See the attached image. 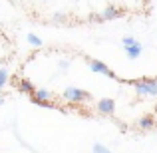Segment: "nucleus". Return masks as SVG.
Instances as JSON below:
<instances>
[{"label": "nucleus", "mask_w": 157, "mask_h": 153, "mask_svg": "<svg viewBox=\"0 0 157 153\" xmlns=\"http://www.w3.org/2000/svg\"><path fill=\"white\" fill-rule=\"evenodd\" d=\"M155 111H157V105H155Z\"/></svg>", "instance_id": "nucleus-19"}, {"label": "nucleus", "mask_w": 157, "mask_h": 153, "mask_svg": "<svg viewBox=\"0 0 157 153\" xmlns=\"http://www.w3.org/2000/svg\"><path fill=\"white\" fill-rule=\"evenodd\" d=\"M92 151L94 153H109V147L101 145V143H94V145H92Z\"/></svg>", "instance_id": "nucleus-13"}, {"label": "nucleus", "mask_w": 157, "mask_h": 153, "mask_svg": "<svg viewBox=\"0 0 157 153\" xmlns=\"http://www.w3.org/2000/svg\"><path fill=\"white\" fill-rule=\"evenodd\" d=\"M30 101H32V103H36V105H40V107H48V109L56 107L50 100H40V98H36V96H30Z\"/></svg>", "instance_id": "nucleus-9"}, {"label": "nucleus", "mask_w": 157, "mask_h": 153, "mask_svg": "<svg viewBox=\"0 0 157 153\" xmlns=\"http://www.w3.org/2000/svg\"><path fill=\"white\" fill-rule=\"evenodd\" d=\"M123 50H125V56L129 58V60H137V58L143 54V46H141V42L135 40L133 44H129V46H123Z\"/></svg>", "instance_id": "nucleus-5"}, {"label": "nucleus", "mask_w": 157, "mask_h": 153, "mask_svg": "<svg viewBox=\"0 0 157 153\" xmlns=\"http://www.w3.org/2000/svg\"><path fill=\"white\" fill-rule=\"evenodd\" d=\"M2 101H4V100H2V94H0V105H2Z\"/></svg>", "instance_id": "nucleus-17"}, {"label": "nucleus", "mask_w": 157, "mask_h": 153, "mask_svg": "<svg viewBox=\"0 0 157 153\" xmlns=\"http://www.w3.org/2000/svg\"><path fill=\"white\" fill-rule=\"evenodd\" d=\"M42 2H50V0H42Z\"/></svg>", "instance_id": "nucleus-18"}, {"label": "nucleus", "mask_w": 157, "mask_h": 153, "mask_svg": "<svg viewBox=\"0 0 157 153\" xmlns=\"http://www.w3.org/2000/svg\"><path fill=\"white\" fill-rule=\"evenodd\" d=\"M62 98H64L66 101H70V103H82V101L92 100V96H90L86 90H80V88H76V86H70V88H66L64 94H62Z\"/></svg>", "instance_id": "nucleus-2"}, {"label": "nucleus", "mask_w": 157, "mask_h": 153, "mask_svg": "<svg viewBox=\"0 0 157 153\" xmlns=\"http://www.w3.org/2000/svg\"><path fill=\"white\" fill-rule=\"evenodd\" d=\"M26 40H28V44H30V46H34V48H42V44H44V42H42V38H38V36L32 34V32L26 36Z\"/></svg>", "instance_id": "nucleus-10"}, {"label": "nucleus", "mask_w": 157, "mask_h": 153, "mask_svg": "<svg viewBox=\"0 0 157 153\" xmlns=\"http://www.w3.org/2000/svg\"><path fill=\"white\" fill-rule=\"evenodd\" d=\"M133 42H135L133 36H123V38H121V44H123V46H129V44H133Z\"/></svg>", "instance_id": "nucleus-14"}, {"label": "nucleus", "mask_w": 157, "mask_h": 153, "mask_svg": "<svg viewBox=\"0 0 157 153\" xmlns=\"http://www.w3.org/2000/svg\"><path fill=\"white\" fill-rule=\"evenodd\" d=\"M88 68L92 70V72H96V74H101V76L109 78V80H117V76H115L104 62H100V60H92V58H90V60H88Z\"/></svg>", "instance_id": "nucleus-3"}, {"label": "nucleus", "mask_w": 157, "mask_h": 153, "mask_svg": "<svg viewBox=\"0 0 157 153\" xmlns=\"http://www.w3.org/2000/svg\"><path fill=\"white\" fill-rule=\"evenodd\" d=\"M66 20V16L62 14V12H56V14H54V22H64Z\"/></svg>", "instance_id": "nucleus-15"}, {"label": "nucleus", "mask_w": 157, "mask_h": 153, "mask_svg": "<svg viewBox=\"0 0 157 153\" xmlns=\"http://www.w3.org/2000/svg\"><path fill=\"white\" fill-rule=\"evenodd\" d=\"M8 84V70L6 68H0V90Z\"/></svg>", "instance_id": "nucleus-12"}, {"label": "nucleus", "mask_w": 157, "mask_h": 153, "mask_svg": "<svg viewBox=\"0 0 157 153\" xmlns=\"http://www.w3.org/2000/svg\"><path fill=\"white\" fill-rule=\"evenodd\" d=\"M32 96L40 98V100H52L54 94L50 92V90H34V94H32Z\"/></svg>", "instance_id": "nucleus-11"}, {"label": "nucleus", "mask_w": 157, "mask_h": 153, "mask_svg": "<svg viewBox=\"0 0 157 153\" xmlns=\"http://www.w3.org/2000/svg\"><path fill=\"white\" fill-rule=\"evenodd\" d=\"M96 109L100 111L101 115H113L115 113V101L111 98H101L96 103Z\"/></svg>", "instance_id": "nucleus-4"}, {"label": "nucleus", "mask_w": 157, "mask_h": 153, "mask_svg": "<svg viewBox=\"0 0 157 153\" xmlns=\"http://www.w3.org/2000/svg\"><path fill=\"white\" fill-rule=\"evenodd\" d=\"M135 94L143 98H157V78H141V80H131Z\"/></svg>", "instance_id": "nucleus-1"}, {"label": "nucleus", "mask_w": 157, "mask_h": 153, "mask_svg": "<svg viewBox=\"0 0 157 153\" xmlns=\"http://www.w3.org/2000/svg\"><path fill=\"white\" fill-rule=\"evenodd\" d=\"M123 16V10L121 8H117V6H107L104 12H101V16H100V20H115V18H121Z\"/></svg>", "instance_id": "nucleus-6"}, {"label": "nucleus", "mask_w": 157, "mask_h": 153, "mask_svg": "<svg viewBox=\"0 0 157 153\" xmlns=\"http://www.w3.org/2000/svg\"><path fill=\"white\" fill-rule=\"evenodd\" d=\"M137 123H139L141 129H153V127H155V117H153V115H143Z\"/></svg>", "instance_id": "nucleus-8"}, {"label": "nucleus", "mask_w": 157, "mask_h": 153, "mask_svg": "<svg viewBox=\"0 0 157 153\" xmlns=\"http://www.w3.org/2000/svg\"><path fill=\"white\" fill-rule=\"evenodd\" d=\"M60 68H62V70L66 72V70L70 68V62H68V60H62V62H60Z\"/></svg>", "instance_id": "nucleus-16"}, {"label": "nucleus", "mask_w": 157, "mask_h": 153, "mask_svg": "<svg viewBox=\"0 0 157 153\" xmlns=\"http://www.w3.org/2000/svg\"><path fill=\"white\" fill-rule=\"evenodd\" d=\"M34 84H32L30 80H20V84H18V92H22V94H26V96H32L34 94Z\"/></svg>", "instance_id": "nucleus-7"}]
</instances>
